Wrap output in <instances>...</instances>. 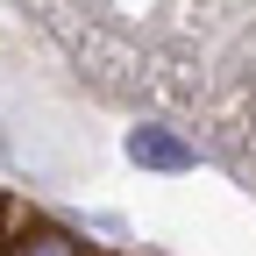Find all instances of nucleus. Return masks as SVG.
Listing matches in <instances>:
<instances>
[{
    "instance_id": "1",
    "label": "nucleus",
    "mask_w": 256,
    "mask_h": 256,
    "mask_svg": "<svg viewBox=\"0 0 256 256\" xmlns=\"http://www.w3.org/2000/svg\"><path fill=\"white\" fill-rule=\"evenodd\" d=\"M128 156H136L142 171H192V142L171 136V128H136V136H128Z\"/></svg>"
},
{
    "instance_id": "2",
    "label": "nucleus",
    "mask_w": 256,
    "mask_h": 256,
    "mask_svg": "<svg viewBox=\"0 0 256 256\" xmlns=\"http://www.w3.org/2000/svg\"><path fill=\"white\" fill-rule=\"evenodd\" d=\"M8 256H86L78 235H64V228H22L8 242Z\"/></svg>"
}]
</instances>
